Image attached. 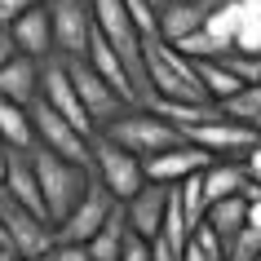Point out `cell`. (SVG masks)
I'll list each match as a JSON object with an SVG mask.
<instances>
[{
  "instance_id": "cell-23",
  "label": "cell",
  "mask_w": 261,
  "mask_h": 261,
  "mask_svg": "<svg viewBox=\"0 0 261 261\" xmlns=\"http://www.w3.org/2000/svg\"><path fill=\"white\" fill-rule=\"evenodd\" d=\"M151 111H160L168 124H177L181 133L191 128V124H204V120H213L217 115V102H160L155 97L151 102Z\"/></svg>"
},
{
  "instance_id": "cell-38",
  "label": "cell",
  "mask_w": 261,
  "mask_h": 261,
  "mask_svg": "<svg viewBox=\"0 0 261 261\" xmlns=\"http://www.w3.org/2000/svg\"><path fill=\"white\" fill-rule=\"evenodd\" d=\"M5 151H9V146L0 142V181H5Z\"/></svg>"
},
{
  "instance_id": "cell-3",
  "label": "cell",
  "mask_w": 261,
  "mask_h": 261,
  "mask_svg": "<svg viewBox=\"0 0 261 261\" xmlns=\"http://www.w3.org/2000/svg\"><path fill=\"white\" fill-rule=\"evenodd\" d=\"M0 226H5V244L27 261H40L49 252V244L58 239L54 221L40 217V213H31V208H22L5 186H0Z\"/></svg>"
},
{
  "instance_id": "cell-10",
  "label": "cell",
  "mask_w": 261,
  "mask_h": 261,
  "mask_svg": "<svg viewBox=\"0 0 261 261\" xmlns=\"http://www.w3.org/2000/svg\"><path fill=\"white\" fill-rule=\"evenodd\" d=\"M111 204H115V195H111L107 186L93 177V181H89V191L80 195V204H75L67 217L54 226V234H58V239H71V244H89V239H93V230L107 221Z\"/></svg>"
},
{
  "instance_id": "cell-42",
  "label": "cell",
  "mask_w": 261,
  "mask_h": 261,
  "mask_svg": "<svg viewBox=\"0 0 261 261\" xmlns=\"http://www.w3.org/2000/svg\"><path fill=\"white\" fill-rule=\"evenodd\" d=\"M0 244H5V226H0Z\"/></svg>"
},
{
  "instance_id": "cell-5",
  "label": "cell",
  "mask_w": 261,
  "mask_h": 261,
  "mask_svg": "<svg viewBox=\"0 0 261 261\" xmlns=\"http://www.w3.org/2000/svg\"><path fill=\"white\" fill-rule=\"evenodd\" d=\"M31 128H36V146H44V151H54V155H62V160H71V164H84L89 168V133H80L75 124L67 120V115H58L49 102H31Z\"/></svg>"
},
{
  "instance_id": "cell-20",
  "label": "cell",
  "mask_w": 261,
  "mask_h": 261,
  "mask_svg": "<svg viewBox=\"0 0 261 261\" xmlns=\"http://www.w3.org/2000/svg\"><path fill=\"white\" fill-rule=\"evenodd\" d=\"M0 142L14 151H31L36 146V128H31V107L5 102L0 97Z\"/></svg>"
},
{
  "instance_id": "cell-15",
  "label": "cell",
  "mask_w": 261,
  "mask_h": 261,
  "mask_svg": "<svg viewBox=\"0 0 261 261\" xmlns=\"http://www.w3.org/2000/svg\"><path fill=\"white\" fill-rule=\"evenodd\" d=\"M84 62L102 75V80L115 89V93L128 102V107H142V93H138V84H133V75H128V67L120 62V54L111 49L102 36H97V27H93V40H89V54H84Z\"/></svg>"
},
{
  "instance_id": "cell-1",
  "label": "cell",
  "mask_w": 261,
  "mask_h": 261,
  "mask_svg": "<svg viewBox=\"0 0 261 261\" xmlns=\"http://www.w3.org/2000/svg\"><path fill=\"white\" fill-rule=\"evenodd\" d=\"M31 164H36V181H40V195H44V213H49V221L58 226L71 208L80 204V195L89 191L93 168L71 164V160L44 151V146H31Z\"/></svg>"
},
{
  "instance_id": "cell-33",
  "label": "cell",
  "mask_w": 261,
  "mask_h": 261,
  "mask_svg": "<svg viewBox=\"0 0 261 261\" xmlns=\"http://www.w3.org/2000/svg\"><path fill=\"white\" fill-rule=\"evenodd\" d=\"M244 199H248V226H261V181H248Z\"/></svg>"
},
{
  "instance_id": "cell-43",
  "label": "cell",
  "mask_w": 261,
  "mask_h": 261,
  "mask_svg": "<svg viewBox=\"0 0 261 261\" xmlns=\"http://www.w3.org/2000/svg\"><path fill=\"white\" fill-rule=\"evenodd\" d=\"M257 261H261V257H257Z\"/></svg>"
},
{
  "instance_id": "cell-36",
  "label": "cell",
  "mask_w": 261,
  "mask_h": 261,
  "mask_svg": "<svg viewBox=\"0 0 261 261\" xmlns=\"http://www.w3.org/2000/svg\"><path fill=\"white\" fill-rule=\"evenodd\" d=\"M244 168L252 173V177H261V142H257V146H252V151L244 155Z\"/></svg>"
},
{
  "instance_id": "cell-28",
  "label": "cell",
  "mask_w": 261,
  "mask_h": 261,
  "mask_svg": "<svg viewBox=\"0 0 261 261\" xmlns=\"http://www.w3.org/2000/svg\"><path fill=\"white\" fill-rule=\"evenodd\" d=\"M173 44H177L186 58H221V54H217V44H213V36H208L204 27L191 31V36H181V40H173Z\"/></svg>"
},
{
  "instance_id": "cell-31",
  "label": "cell",
  "mask_w": 261,
  "mask_h": 261,
  "mask_svg": "<svg viewBox=\"0 0 261 261\" xmlns=\"http://www.w3.org/2000/svg\"><path fill=\"white\" fill-rule=\"evenodd\" d=\"M36 5H44V0H0V27H9L18 14H27Z\"/></svg>"
},
{
  "instance_id": "cell-14",
  "label": "cell",
  "mask_w": 261,
  "mask_h": 261,
  "mask_svg": "<svg viewBox=\"0 0 261 261\" xmlns=\"http://www.w3.org/2000/svg\"><path fill=\"white\" fill-rule=\"evenodd\" d=\"M5 191L14 195L22 208H31V213H40V217H49L44 213V195H40V181H36V164H31V151H5V181H0Z\"/></svg>"
},
{
  "instance_id": "cell-40",
  "label": "cell",
  "mask_w": 261,
  "mask_h": 261,
  "mask_svg": "<svg viewBox=\"0 0 261 261\" xmlns=\"http://www.w3.org/2000/svg\"><path fill=\"white\" fill-rule=\"evenodd\" d=\"M146 5H155V9H160V5H164V0H146Z\"/></svg>"
},
{
  "instance_id": "cell-39",
  "label": "cell",
  "mask_w": 261,
  "mask_h": 261,
  "mask_svg": "<svg viewBox=\"0 0 261 261\" xmlns=\"http://www.w3.org/2000/svg\"><path fill=\"white\" fill-rule=\"evenodd\" d=\"M244 5H248V9H261V0H244Z\"/></svg>"
},
{
  "instance_id": "cell-2",
  "label": "cell",
  "mask_w": 261,
  "mask_h": 261,
  "mask_svg": "<svg viewBox=\"0 0 261 261\" xmlns=\"http://www.w3.org/2000/svg\"><path fill=\"white\" fill-rule=\"evenodd\" d=\"M102 138H111L115 146H124V151H133L138 160L160 155V151H168V146L186 142L177 124H168L164 115L151 111V107H128V111H120V115L102 128Z\"/></svg>"
},
{
  "instance_id": "cell-12",
  "label": "cell",
  "mask_w": 261,
  "mask_h": 261,
  "mask_svg": "<svg viewBox=\"0 0 261 261\" xmlns=\"http://www.w3.org/2000/svg\"><path fill=\"white\" fill-rule=\"evenodd\" d=\"M208 160H213V155L199 151L195 142H177V146H168V151H160V155H146V160H142V173H146V181L177 186L181 177H191V173L208 168Z\"/></svg>"
},
{
  "instance_id": "cell-4",
  "label": "cell",
  "mask_w": 261,
  "mask_h": 261,
  "mask_svg": "<svg viewBox=\"0 0 261 261\" xmlns=\"http://www.w3.org/2000/svg\"><path fill=\"white\" fill-rule=\"evenodd\" d=\"M89 168H93V177L107 186L115 199H128V195L138 191L142 181H146V173H142V160L133 151H124V146H115L111 138H102V133H93V142H89Z\"/></svg>"
},
{
  "instance_id": "cell-16",
  "label": "cell",
  "mask_w": 261,
  "mask_h": 261,
  "mask_svg": "<svg viewBox=\"0 0 261 261\" xmlns=\"http://www.w3.org/2000/svg\"><path fill=\"white\" fill-rule=\"evenodd\" d=\"M0 97L18 102V107H31L40 97V62L27 58V54H14L0 67Z\"/></svg>"
},
{
  "instance_id": "cell-34",
  "label": "cell",
  "mask_w": 261,
  "mask_h": 261,
  "mask_svg": "<svg viewBox=\"0 0 261 261\" xmlns=\"http://www.w3.org/2000/svg\"><path fill=\"white\" fill-rule=\"evenodd\" d=\"M151 261H181V252L168 244V239H160V234H155V239H151Z\"/></svg>"
},
{
  "instance_id": "cell-13",
  "label": "cell",
  "mask_w": 261,
  "mask_h": 261,
  "mask_svg": "<svg viewBox=\"0 0 261 261\" xmlns=\"http://www.w3.org/2000/svg\"><path fill=\"white\" fill-rule=\"evenodd\" d=\"M9 36H14V49L27 58H49L54 54V22H49V5H36L27 14H18L9 22Z\"/></svg>"
},
{
  "instance_id": "cell-7",
  "label": "cell",
  "mask_w": 261,
  "mask_h": 261,
  "mask_svg": "<svg viewBox=\"0 0 261 261\" xmlns=\"http://www.w3.org/2000/svg\"><path fill=\"white\" fill-rule=\"evenodd\" d=\"M67 71H71V80H75V93H80L84 115H89V124H93L97 133H102L120 111H128V102H124V97L115 93L89 62H84V58H67Z\"/></svg>"
},
{
  "instance_id": "cell-8",
  "label": "cell",
  "mask_w": 261,
  "mask_h": 261,
  "mask_svg": "<svg viewBox=\"0 0 261 261\" xmlns=\"http://www.w3.org/2000/svg\"><path fill=\"white\" fill-rule=\"evenodd\" d=\"M40 102H49L58 115H67L80 133H89V138L97 133L93 124H89V115H84V107H80V93H75V80H71L67 58H62V54L40 58Z\"/></svg>"
},
{
  "instance_id": "cell-21",
  "label": "cell",
  "mask_w": 261,
  "mask_h": 261,
  "mask_svg": "<svg viewBox=\"0 0 261 261\" xmlns=\"http://www.w3.org/2000/svg\"><path fill=\"white\" fill-rule=\"evenodd\" d=\"M191 62H195V75H199V84H204V93L213 97V102H226V97L244 84L230 67H226V58H191Z\"/></svg>"
},
{
  "instance_id": "cell-29",
  "label": "cell",
  "mask_w": 261,
  "mask_h": 261,
  "mask_svg": "<svg viewBox=\"0 0 261 261\" xmlns=\"http://www.w3.org/2000/svg\"><path fill=\"white\" fill-rule=\"evenodd\" d=\"M226 67L244 84H261V54H226Z\"/></svg>"
},
{
  "instance_id": "cell-18",
  "label": "cell",
  "mask_w": 261,
  "mask_h": 261,
  "mask_svg": "<svg viewBox=\"0 0 261 261\" xmlns=\"http://www.w3.org/2000/svg\"><path fill=\"white\" fill-rule=\"evenodd\" d=\"M208 14H213V5H199V0H164V5L155 9L164 40H181V36L199 31L208 22Z\"/></svg>"
},
{
  "instance_id": "cell-32",
  "label": "cell",
  "mask_w": 261,
  "mask_h": 261,
  "mask_svg": "<svg viewBox=\"0 0 261 261\" xmlns=\"http://www.w3.org/2000/svg\"><path fill=\"white\" fill-rule=\"evenodd\" d=\"M120 261H151V244H146V239H138V234H128V239H124Z\"/></svg>"
},
{
  "instance_id": "cell-37",
  "label": "cell",
  "mask_w": 261,
  "mask_h": 261,
  "mask_svg": "<svg viewBox=\"0 0 261 261\" xmlns=\"http://www.w3.org/2000/svg\"><path fill=\"white\" fill-rule=\"evenodd\" d=\"M0 261H27V257H18V252H14L9 244H0Z\"/></svg>"
},
{
  "instance_id": "cell-24",
  "label": "cell",
  "mask_w": 261,
  "mask_h": 261,
  "mask_svg": "<svg viewBox=\"0 0 261 261\" xmlns=\"http://www.w3.org/2000/svg\"><path fill=\"white\" fill-rule=\"evenodd\" d=\"M217 111L226 115V120L257 124V120H261V84H239L226 102H217Z\"/></svg>"
},
{
  "instance_id": "cell-9",
  "label": "cell",
  "mask_w": 261,
  "mask_h": 261,
  "mask_svg": "<svg viewBox=\"0 0 261 261\" xmlns=\"http://www.w3.org/2000/svg\"><path fill=\"white\" fill-rule=\"evenodd\" d=\"M49 22H54V54L62 58H84L93 40V14L89 0H44Z\"/></svg>"
},
{
  "instance_id": "cell-17",
  "label": "cell",
  "mask_w": 261,
  "mask_h": 261,
  "mask_svg": "<svg viewBox=\"0 0 261 261\" xmlns=\"http://www.w3.org/2000/svg\"><path fill=\"white\" fill-rule=\"evenodd\" d=\"M199 181H204V199L208 204H217L226 195H244L252 173L244 168V160H208V168H199Z\"/></svg>"
},
{
  "instance_id": "cell-22",
  "label": "cell",
  "mask_w": 261,
  "mask_h": 261,
  "mask_svg": "<svg viewBox=\"0 0 261 261\" xmlns=\"http://www.w3.org/2000/svg\"><path fill=\"white\" fill-rule=\"evenodd\" d=\"M204 221L221 234V239H230L239 226H248V199L244 195H226V199H217V204L204 208Z\"/></svg>"
},
{
  "instance_id": "cell-11",
  "label": "cell",
  "mask_w": 261,
  "mask_h": 261,
  "mask_svg": "<svg viewBox=\"0 0 261 261\" xmlns=\"http://www.w3.org/2000/svg\"><path fill=\"white\" fill-rule=\"evenodd\" d=\"M168 191L173 186H160V181H142L138 191L124 199V221H128V234H138L151 244L160 226H164V208H168Z\"/></svg>"
},
{
  "instance_id": "cell-35",
  "label": "cell",
  "mask_w": 261,
  "mask_h": 261,
  "mask_svg": "<svg viewBox=\"0 0 261 261\" xmlns=\"http://www.w3.org/2000/svg\"><path fill=\"white\" fill-rule=\"evenodd\" d=\"M14 54H18V49H14V36H9V27H0V67H5Z\"/></svg>"
},
{
  "instance_id": "cell-41",
  "label": "cell",
  "mask_w": 261,
  "mask_h": 261,
  "mask_svg": "<svg viewBox=\"0 0 261 261\" xmlns=\"http://www.w3.org/2000/svg\"><path fill=\"white\" fill-rule=\"evenodd\" d=\"M199 5H221V0H199Z\"/></svg>"
},
{
  "instance_id": "cell-26",
  "label": "cell",
  "mask_w": 261,
  "mask_h": 261,
  "mask_svg": "<svg viewBox=\"0 0 261 261\" xmlns=\"http://www.w3.org/2000/svg\"><path fill=\"white\" fill-rule=\"evenodd\" d=\"M234 54H261V9H248L239 0V27H234Z\"/></svg>"
},
{
  "instance_id": "cell-27",
  "label": "cell",
  "mask_w": 261,
  "mask_h": 261,
  "mask_svg": "<svg viewBox=\"0 0 261 261\" xmlns=\"http://www.w3.org/2000/svg\"><path fill=\"white\" fill-rule=\"evenodd\" d=\"M261 257V226H239L226 239V261H257Z\"/></svg>"
},
{
  "instance_id": "cell-6",
  "label": "cell",
  "mask_w": 261,
  "mask_h": 261,
  "mask_svg": "<svg viewBox=\"0 0 261 261\" xmlns=\"http://www.w3.org/2000/svg\"><path fill=\"white\" fill-rule=\"evenodd\" d=\"M181 138H186V142H195L199 151L217 155V160H244V155L261 142V133L252 128V124H244V120H226V115L217 111L213 120L191 124V128H186Z\"/></svg>"
},
{
  "instance_id": "cell-19",
  "label": "cell",
  "mask_w": 261,
  "mask_h": 261,
  "mask_svg": "<svg viewBox=\"0 0 261 261\" xmlns=\"http://www.w3.org/2000/svg\"><path fill=\"white\" fill-rule=\"evenodd\" d=\"M124 239H128V221H124V204L115 199L111 213H107V221H102L93 230V239H89V257L93 261H120Z\"/></svg>"
},
{
  "instance_id": "cell-30",
  "label": "cell",
  "mask_w": 261,
  "mask_h": 261,
  "mask_svg": "<svg viewBox=\"0 0 261 261\" xmlns=\"http://www.w3.org/2000/svg\"><path fill=\"white\" fill-rule=\"evenodd\" d=\"M40 261H93V257H89V244H71V239H54V244H49V252H44Z\"/></svg>"
},
{
  "instance_id": "cell-25",
  "label": "cell",
  "mask_w": 261,
  "mask_h": 261,
  "mask_svg": "<svg viewBox=\"0 0 261 261\" xmlns=\"http://www.w3.org/2000/svg\"><path fill=\"white\" fill-rule=\"evenodd\" d=\"M173 199H177V208H181V217H186V226H199L204 221V208H208V199H204V181H199V173H191V177H181L177 186H173Z\"/></svg>"
}]
</instances>
